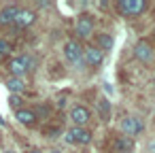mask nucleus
<instances>
[{
	"label": "nucleus",
	"mask_w": 155,
	"mask_h": 153,
	"mask_svg": "<svg viewBox=\"0 0 155 153\" xmlns=\"http://www.w3.org/2000/svg\"><path fill=\"white\" fill-rule=\"evenodd\" d=\"M7 89L13 91V94H21L24 91V81L19 77H9L7 79Z\"/></svg>",
	"instance_id": "ddd939ff"
},
{
	"label": "nucleus",
	"mask_w": 155,
	"mask_h": 153,
	"mask_svg": "<svg viewBox=\"0 0 155 153\" xmlns=\"http://www.w3.org/2000/svg\"><path fill=\"white\" fill-rule=\"evenodd\" d=\"M142 130H144V123H142L138 117H125V119L121 121V132H123V136H127V138L140 134Z\"/></svg>",
	"instance_id": "20e7f679"
},
{
	"label": "nucleus",
	"mask_w": 155,
	"mask_h": 153,
	"mask_svg": "<svg viewBox=\"0 0 155 153\" xmlns=\"http://www.w3.org/2000/svg\"><path fill=\"white\" fill-rule=\"evenodd\" d=\"M64 55H66V60L70 62V64H81L83 62V47L77 43V41H68L66 45H64Z\"/></svg>",
	"instance_id": "7ed1b4c3"
},
{
	"label": "nucleus",
	"mask_w": 155,
	"mask_h": 153,
	"mask_svg": "<svg viewBox=\"0 0 155 153\" xmlns=\"http://www.w3.org/2000/svg\"><path fill=\"white\" fill-rule=\"evenodd\" d=\"M17 13H19V9H17L15 5L5 7L2 11H0V26H13V22H15Z\"/></svg>",
	"instance_id": "9b49d317"
},
{
	"label": "nucleus",
	"mask_w": 155,
	"mask_h": 153,
	"mask_svg": "<svg viewBox=\"0 0 155 153\" xmlns=\"http://www.w3.org/2000/svg\"><path fill=\"white\" fill-rule=\"evenodd\" d=\"M36 68V60L32 55H19V58H13L9 62V70H11V77H24L28 70Z\"/></svg>",
	"instance_id": "f257e3e1"
},
{
	"label": "nucleus",
	"mask_w": 155,
	"mask_h": 153,
	"mask_svg": "<svg viewBox=\"0 0 155 153\" xmlns=\"http://www.w3.org/2000/svg\"><path fill=\"white\" fill-rule=\"evenodd\" d=\"M49 153H60V149H53V151H49Z\"/></svg>",
	"instance_id": "412c9836"
},
{
	"label": "nucleus",
	"mask_w": 155,
	"mask_h": 153,
	"mask_svg": "<svg viewBox=\"0 0 155 153\" xmlns=\"http://www.w3.org/2000/svg\"><path fill=\"white\" fill-rule=\"evenodd\" d=\"M70 119H72V123H74L77 128H83V125L91 119V113H89L87 106L77 104V106H72V111H70Z\"/></svg>",
	"instance_id": "6e6552de"
},
{
	"label": "nucleus",
	"mask_w": 155,
	"mask_h": 153,
	"mask_svg": "<svg viewBox=\"0 0 155 153\" xmlns=\"http://www.w3.org/2000/svg\"><path fill=\"white\" fill-rule=\"evenodd\" d=\"M28 153H41V149H30Z\"/></svg>",
	"instance_id": "6ab92c4d"
},
{
	"label": "nucleus",
	"mask_w": 155,
	"mask_h": 153,
	"mask_svg": "<svg viewBox=\"0 0 155 153\" xmlns=\"http://www.w3.org/2000/svg\"><path fill=\"white\" fill-rule=\"evenodd\" d=\"M9 51H11V47H9V43H7V41H2V38H0V60H2V58H5V55H7Z\"/></svg>",
	"instance_id": "f3484780"
},
{
	"label": "nucleus",
	"mask_w": 155,
	"mask_h": 153,
	"mask_svg": "<svg viewBox=\"0 0 155 153\" xmlns=\"http://www.w3.org/2000/svg\"><path fill=\"white\" fill-rule=\"evenodd\" d=\"M98 115H100L102 121L110 119V102L108 100H98Z\"/></svg>",
	"instance_id": "4468645a"
},
{
	"label": "nucleus",
	"mask_w": 155,
	"mask_h": 153,
	"mask_svg": "<svg viewBox=\"0 0 155 153\" xmlns=\"http://www.w3.org/2000/svg\"><path fill=\"white\" fill-rule=\"evenodd\" d=\"M147 149H149V153H155V140H149Z\"/></svg>",
	"instance_id": "a211bd4d"
},
{
	"label": "nucleus",
	"mask_w": 155,
	"mask_h": 153,
	"mask_svg": "<svg viewBox=\"0 0 155 153\" xmlns=\"http://www.w3.org/2000/svg\"><path fill=\"white\" fill-rule=\"evenodd\" d=\"M15 117H17V121L24 123V125H34V123H36V115H34L32 111H28V108H19Z\"/></svg>",
	"instance_id": "f8f14e48"
},
{
	"label": "nucleus",
	"mask_w": 155,
	"mask_h": 153,
	"mask_svg": "<svg viewBox=\"0 0 155 153\" xmlns=\"http://www.w3.org/2000/svg\"><path fill=\"white\" fill-rule=\"evenodd\" d=\"M2 153H15V151H13V149H5Z\"/></svg>",
	"instance_id": "aec40b11"
},
{
	"label": "nucleus",
	"mask_w": 155,
	"mask_h": 153,
	"mask_svg": "<svg viewBox=\"0 0 155 153\" xmlns=\"http://www.w3.org/2000/svg\"><path fill=\"white\" fill-rule=\"evenodd\" d=\"M117 149H119V151H130V149H132V138L121 136V138L117 140Z\"/></svg>",
	"instance_id": "dca6fc26"
},
{
	"label": "nucleus",
	"mask_w": 155,
	"mask_h": 153,
	"mask_svg": "<svg viewBox=\"0 0 155 153\" xmlns=\"http://www.w3.org/2000/svg\"><path fill=\"white\" fill-rule=\"evenodd\" d=\"M98 45H100V51H102V49H104V51H108V49H113L115 41H113V36H110V34H100V36H98Z\"/></svg>",
	"instance_id": "2eb2a0df"
},
{
	"label": "nucleus",
	"mask_w": 155,
	"mask_h": 153,
	"mask_svg": "<svg viewBox=\"0 0 155 153\" xmlns=\"http://www.w3.org/2000/svg\"><path fill=\"white\" fill-rule=\"evenodd\" d=\"M83 60H85L87 66H100L102 60H104V53L100 51V47H96V45H87V47L83 49Z\"/></svg>",
	"instance_id": "39448f33"
},
{
	"label": "nucleus",
	"mask_w": 155,
	"mask_h": 153,
	"mask_svg": "<svg viewBox=\"0 0 155 153\" xmlns=\"http://www.w3.org/2000/svg\"><path fill=\"white\" fill-rule=\"evenodd\" d=\"M117 7L125 17H134V15H140L147 9V2L144 0H119Z\"/></svg>",
	"instance_id": "f03ea898"
},
{
	"label": "nucleus",
	"mask_w": 155,
	"mask_h": 153,
	"mask_svg": "<svg viewBox=\"0 0 155 153\" xmlns=\"http://www.w3.org/2000/svg\"><path fill=\"white\" fill-rule=\"evenodd\" d=\"M66 140L68 142H77V145H87L89 140H91V134H89V130H85V128H70L68 132H66Z\"/></svg>",
	"instance_id": "423d86ee"
},
{
	"label": "nucleus",
	"mask_w": 155,
	"mask_h": 153,
	"mask_svg": "<svg viewBox=\"0 0 155 153\" xmlns=\"http://www.w3.org/2000/svg\"><path fill=\"white\" fill-rule=\"evenodd\" d=\"M34 19H36V13H34V11H30V9H19V13H17L15 22H13V26H15V28H28Z\"/></svg>",
	"instance_id": "9d476101"
},
{
	"label": "nucleus",
	"mask_w": 155,
	"mask_h": 153,
	"mask_svg": "<svg viewBox=\"0 0 155 153\" xmlns=\"http://www.w3.org/2000/svg\"><path fill=\"white\" fill-rule=\"evenodd\" d=\"M74 32H77V36L87 38V36L94 32V19H91L89 15H81L79 22H77V26H74Z\"/></svg>",
	"instance_id": "1a4fd4ad"
},
{
	"label": "nucleus",
	"mask_w": 155,
	"mask_h": 153,
	"mask_svg": "<svg viewBox=\"0 0 155 153\" xmlns=\"http://www.w3.org/2000/svg\"><path fill=\"white\" fill-rule=\"evenodd\" d=\"M134 53H136V58H138L140 62H144V64H153V62H155V49H153L149 43H144V41H140V43L136 45Z\"/></svg>",
	"instance_id": "0eeeda50"
}]
</instances>
